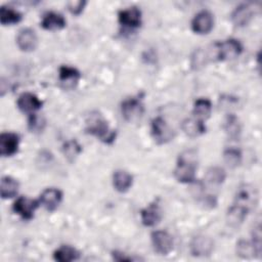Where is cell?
I'll return each instance as SVG.
<instances>
[{"mask_svg": "<svg viewBox=\"0 0 262 262\" xmlns=\"http://www.w3.org/2000/svg\"><path fill=\"white\" fill-rule=\"evenodd\" d=\"M198 169V152L195 149H186L179 154L174 176L181 183H191L194 181Z\"/></svg>", "mask_w": 262, "mask_h": 262, "instance_id": "obj_1", "label": "cell"}, {"mask_svg": "<svg viewBox=\"0 0 262 262\" xmlns=\"http://www.w3.org/2000/svg\"><path fill=\"white\" fill-rule=\"evenodd\" d=\"M86 132L105 143H112L116 138V131L110 129L107 122L99 113H92L89 116L86 121Z\"/></svg>", "mask_w": 262, "mask_h": 262, "instance_id": "obj_2", "label": "cell"}, {"mask_svg": "<svg viewBox=\"0 0 262 262\" xmlns=\"http://www.w3.org/2000/svg\"><path fill=\"white\" fill-rule=\"evenodd\" d=\"M144 106L139 96L129 97L122 101L121 103V113L122 117L130 123L136 122L141 119L143 116Z\"/></svg>", "mask_w": 262, "mask_h": 262, "instance_id": "obj_3", "label": "cell"}, {"mask_svg": "<svg viewBox=\"0 0 262 262\" xmlns=\"http://www.w3.org/2000/svg\"><path fill=\"white\" fill-rule=\"evenodd\" d=\"M151 136L158 144H165L174 138V130L162 117H157L151 120L150 124Z\"/></svg>", "mask_w": 262, "mask_h": 262, "instance_id": "obj_4", "label": "cell"}, {"mask_svg": "<svg viewBox=\"0 0 262 262\" xmlns=\"http://www.w3.org/2000/svg\"><path fill=\"white\" fill-rule=\"evenodd\" d=\"M215 49L216 57L219 60H231L242 53L243 46L238 40L230 38L225 41L216 43Z\"/></svg>", "mask_w": 262, "mask_h": 262, "instance_id": "obj_5", "label": "cell"}, {"mask_svg": "<svg viewBox=\"0 0 262 262\" xmlns=\"http://www.w3.org/2000/svg\"><path fill=\"white\" fill-rule=\"evenodd\" d=\"M40 205V201L30 199L28 196H19L12 205V210L25 220H31Z\"/></svg>", "mask_w": 262, "mask_h": 262, "instance_id": "obj_6", "label": "cell"}, {"mask_svg": "<svg viewBox=\"0 0 262 262\" xmlns=\"http://www.w3.org/2000/svg\"><path fill=\"white\" fill-rule=\"evenodd\" d=\"M154 250L160 255H168L173 250V236L166 230H155L150 235Z\"/></svg>", "mask_w": 262, "mask_h": 262, "instance_id": "obj_7", "label": "cell"}, {"mask_svg": "<svg viewBox=\"0 0 262 262\" xmlns=\"http://www.w3.org/2000/svg\"><path fill=\"white\" fill-rule=\"evenodd\" d=\"M214 26V17L211 11L204 9L199 11L191 20V29L195 34L206 35L211 32Z\"/></svg>", "mask_w": 262, "mask_h": 262, "instance_id": "obj_8", "label": "cell"}, {"mask_svg": "<svg viewBox=\"0 0 262 262\" xmlns=\"http://www.w3.org/2000/svg\"><path fill=\"white\" fill-rule=\"evenodd\" d=\"M214 249V242L211 237L199 234L193 236L189 244L190 253L196 257H206L210 256Z\"/></svg>", "mask_w": 262, "mask_h": 262, "instance_id": "obj_9", "label": "cell"}, {"mask_svg": "<svg viewBox=\"0 0 262 262\" xmlns=\"http://www.w3.org/2000/svg\"><path fill=\"white\" fill-rule=\"evenodd\" d=\"M118 20L125 28L136 29L141 25V11L136 6L122 9L118 13Z\"/></svg>", "mask_w": 262, "mask_h": 262, "instance_id": "obj_10", "label": "cell"}, {"mask_svg": "<svg viewBox=\"0 0 262 262\" xmlns=\"http://www.w3.org/2000/svg\"><path fill=\"white\" fill-rule=\"evenodd\" d=\"M257 199H258V193L255 187L250 186L249 184H244L238 187L235 194L234 203L245 207L250 211V209L256 205Z\"/></svg>", "mask_w": 262, "mask_h": 262, "instance_id": "obj_11", "label": "cell"}, {"mask_svg": "<svg viewBox=\"0 0 262 262\" xmlns=\"http://www.w3.org/2000/svg\"><path fill=\"white\" fill-rule=\"evenodd\" d=\"M19 146V136L13 132H2L0 135V154L2 157L15 155Z\"/></svg>", "mask_w": 262, "mask_h": 262, "instance_id": "obj_12", "label": "cell"}, {"mask_svg": "<svg viewBox=\"0 0 262 262\" xmlns=\"http://www.w3.org/2000/svg\"><path fill=\"white\" fill-rule=\"evenodd\" d=\"M141 222L146 227L156 226L162 219V211L158 201L151 202L140 211Z\"/></svg>", "mask_w": 262, "mask_h": 262, "instance_id": "obj_13", "label": "cell"}, {"mask_svg": "<svg viewBox=\"0 0 262 262\" xmlns=\"http://www.w3.org/2000/svg\"><path fill=\"white\" fill-rule=\"evenodd\" d=\"M43 102L39 99L37 95L31 92H24L21 93L16 101V105L19 111L26 114H34L38 110L42 107Z\"/></svg>", "mask_w": 262, "mask_h": 262, "instance_id": "obj_14", "label": "cell"}, {"mask_svg": "<svg viewBox=\"0 0 262 262\" xmlns=\"http://www.w3.org/2000/svg\"><path fill=\"white\" fill-rule=\"evenodd\" d=\"M17 47L25 52H30L36 49L38 45V37L34 30L30 28L23 29L16 36Z\"/></svg>", "mask_w": 262, "mask_h": 262, "instance_id": "obj_15", "label": "cell"}, {"mask_svg": "<svg viewBox=\"0 0 262 262\" xmlns=\"http://www.w3.org/2000/svg\"><path fill=\"white\" fill-rule=\"evenodd\" d=\"M62 200V192L58 188L49 187L42 191L40 194V204L47 211H54Z\"/></svg>", "mask_w": 262, "mask_h": 262, "instance_id": "obj_16", "label": "cell"}, {"mask_svg": "<svg viewBox=\"0 0 262 262\" xmlns=\"http://www.w3.org/2000/svg\"><path fill=\"white\" fill-rule=\"evenodd\" d=\"M81 78V73L74 67L61 66L58 71V79L64 88H73Z\"/></svg>", "mask_w": 262, "mask_h": 262, "instance_id": "obj_17", "label": "cell"}, {"mask_svg": "<svg viewBox=\"0 0 262 262\" xmlns=\"http://www.w3.org/2000/svg\"><path fill=\"white\" fill-rule=\"evenodd\" d=\"M66 18L62 14L55 11H47L43 14L41 19V27L44 30H60L66 27Z\"/></svg>", "mask_w": 262, "mask_h": 262, "instance_id": "obj_18", "label": "cell"}, {"mask_svg": "<svg viewBox=\"0 0 262 262\" xmlns=\"http://www.w3.org/2000/svg\"><path fill=\"white\" fill-rule=\"evenodd\" d=\"M182 131L189 137H198L206 132V125L204 121L198 118H187L181 123Z\"/></svg>", "mask_w": 262, "mask_h": 262, "instance_id": "obj_19", "label": "cell"}, {"mask_svg": "<svg viewBox=\"0 0 262 262\" xmlns=\"http://www.w3.org/2000/svg\"><path fill=\"white\" fill-rule=\"evenodd\" d=\"M254 10L250 4H241L231 13V20L237 27H244L249 24L253 17Z\"/></svg>", "mask_w": 262, "mask_h": 262, "instance_id": "obj_20", "label": "cell"}, {"mask_svg": "<svg viewBox=\"0 0 262 262\" xmlns=\"http://www.w3.org/2000/svg\"><path fill=\"white\" fill-rule=\"evenodd\" d=\"M133 183V176L125 170H116L113 174V185L119 192L129 190Z\"/></svg>", "mask_w": 262, "mask_h": 262, "instance_id": "obj_21", "label": "cell"}, {"mask_svg": "<svg viewBox=\"0 0 262 262\" xmlns=\"http://www.w3.org/2000/svg\"><path fill=\"white\" fill-rule=\"evenodd\" d=\"M249 210L237 204H233L226 213L227 223L232 227H238L246 219Z\"/></svg>", "mask_w": 262, "mask_h": 262, "instance_id": "obj_22", "label": "cell"}, {"mask_svg": "<svg viewBox=\"0 0 262 262\" xmlns=\"http://www.w3.org/2000/svg\"><path fill=\"white\" fill-rule=\"evenodd\" d=\"M80 253L72 246L62 245L53 252V258L58 262H71L78 260Z\"/></svg>", "mask_w": 262, "mask_h": 262, "instance_id": "obj_23", "label": "cell"}, {"mask_svg": "<svg viewBox=\"0 0 262 262\" xmlns=\"http://www.w3.org/2000/svg\"><path fill=\"white\" fill-rule=\"evenodd\" d=\"M19 183L16 179L10 177V176H3L1 178V184H0V191L2 199H11L15 196L18 192Z\"/></svg>", "mask_w": 262, "mask_h": 262, "instance_id": "obj_24", "label": "cell"}, {"mask_svg": "<svg viewBox=\"0 0 262 262\" xmlns=\"http://www.w3.org/2000/svg\"><path fill=\"white\" fill-rule=\"evenodd\" d=\"M226 178V173L221 167H210L205 174V183L210 186L221 185Z\"/></svg>", "mask_w": 262, "mask_h": 262, "instance_id": "obj_25", "label": "cell"}, {"mask_svg": "<svg viewBox=\"0 0 262 262\" xmlns=\"http://www.w3.org/2000/svg\"><path fill=\"white\" fill-rule=\"evenodd\" d=\"M212 112V103L208 98H198L193 103V116L202 121L208 119Z\"/></svg>", "mask_w": 262, "mask_h": 262, "instance_id": "obj_26", "label": "cell"}, {"mask_svg": "<svg viewBox=\"0 0 262 262\" xmlns=\"http://www.w3.org/2000/svg\"><path fill=\"white\" fill-rule=\"evenodd\" d=\"M21 13L16 9L8 6L0 8V23L3 26L15 25L21 20Z\"/></svg>", "mask_w": 262, "mask_h": 262, "instance_id": "obj_27", "label": "cell"}, {"mask_svg": "<svg viewBox=\"0 0 262 262\" xmlns=\"http://www.w3.org/2000/svg\"><path fill=\"white\" fill-rule=\"evenodd\" d=\"M224 130L227 133V135L232 138V139H237L241 131H242V127H241V123L238 121V119L236 118V116H234L233 114H229L224 122Z\"/></svg>", "mask_w": 262, "mask_h": 262, "instance_id": "obj_28", "label": "cell"}, {"mask_svg": "<svg viewBox=\"0 0 262 262\" xmlns=\"http://www.w3.org/2000/svg\"><path fill=\"white\" fill-rule=\"evenodd\" d=\"M236 254L244 259H250L255 257L256 255H260L253 242H248L245 239L238 241L236 244Z\"/></svg>", "mask_w": 262, "mask_h": 262, "instance_id": "obj_29", "label": "cell"}, {"mask_svg": "<svg viewBox=\"0 0 262 262\" xmlns=\"http://www.w3.org/2000/svg\"><path fill=\"white\" fill-rule=\"evenodd\" d=\"M242 151L235 147H227L223 151V159L224 162L230 168H235L242 163Z\"/></svg>", "mask_w": 262, "mask_h": 262, "instance_id": "obj_30", "label": "cell"}, {"mask_svg": "<svg viewBox=\"0 0 262 262\" xmlns=\"http://www.w3.org/2000/svg\"><path fill=\"white\" fill-rule=\"evenodd\" d=\"M82 151V146L76 140H69L62 145V152L69 161H74Z\"/></svg>", "mask_w": 262, "mask_h": 262, "instance_id": "obj_31", "label": "cell"}, {"mask_svg": "<svg viewBox=\"0 0 262 262\" xmlns=\"http://www.w3.org/2000/svg\"><path fill=\"white\" fill-rule=\"evenodd\" d=\"M44 127H45V119L42 116L36 113L29 115L28 128L31 132H34V133L42 132Z\"/></svg>", "mask_w": 262, "mask_h": 262, "instance_id": "obj_32", "label": "cell"}, {"mask_svg": "<svg viewBox=\"0 0 262 262\" xmlns=\"http://www.w3.org/2000/svg\"><path fill=\"white\" fill-rule=\"evenodd\" d=\"M85 5H86L85 1H70L68 2V9L70 10L71 13L75 15H79L83 11Z\"/></svg>", "mask_w": 262, "mask_h": 262, "instance_id": "obj_33", "label": "cell"}, {"mask_svg": "<svg viewBox=\"0 0 262 262\" xmlns=\"http://www.w3.org/2000/svg\"><path fill=\"white\" fill-rule=\"evenodd\" d=\"M112 255H113V258L117 261H132V260H134V258H132L131 256H127L126 253H123L120 251H114Z\"/></svg>", "mask_w": 262, "mask_h": 262, "instance_id": "obj_34", "label": "cell"}]
</instances>
